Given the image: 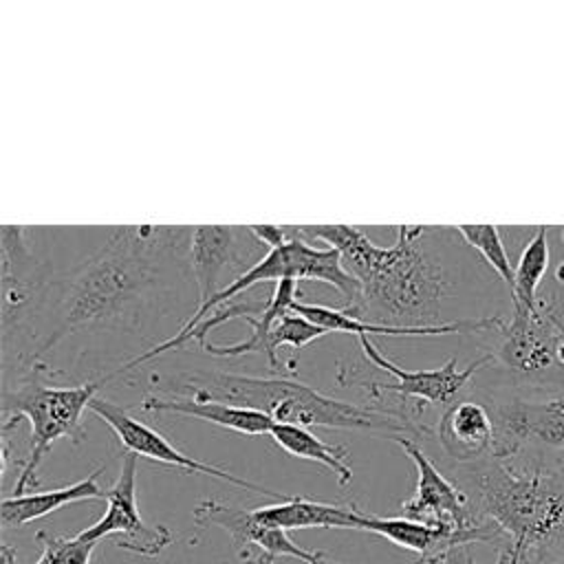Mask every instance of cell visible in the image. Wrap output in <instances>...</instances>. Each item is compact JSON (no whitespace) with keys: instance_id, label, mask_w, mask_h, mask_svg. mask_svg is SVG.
I'll return each mask as SVG.
<instances>
[{"instance_id":"obj_31","label":"cell","mask_w":564,"mask_h":564,"mask_svg":"<svg viewBox=\"0 0 564 564\" xmlns=\"http://www.w3.org/2000/svg\"><path fill=\"white\" fill-rule=\"evenodd\" d=\"M322 564H335V562H330V560H328V557H326V560H324V562H322Z\"/></svg>"},{"instance_id":"obj_4","label":"cell","mask_w":564,"mask_h":564,"mask_svg":"<svg viewBox=\"0 0 564 564\" xmlns=\"http://www.w3.org/2000/svg\"><path fill=\"white\" fill-rule=\"evenodd\" d=\"M432 227L399 225L397 240L383 247L379 264L361 282V302L352 317L403 328H434L447 324L441 304L452 282L438 256L425 242ZM350 315V313H348Z\"/></svg>"},{"instance_id":"obj_29","label":"cell","mask_w":564,"mask_h":564,"mask_svg":"<svg viewBox=\"0 0 564 564\" xmlns=\"http://www.w3.org/2000/svg\"><path fill=\"white\" fill-rule=\"evenodd\" d=\"M555 359H557V366H560V368H564V335H562V337H560V341H557Z\"/></svg>"},{"instance_id":"obj_1","label":"cell","mask_w":564,"mask_h":564,"mask_svg":"<svg viewBox=\"0 0 564 564\" xmlns=\"http://www.w3.org/2000/svg\"><path fill=\"white\" fill-rule=\"evenodd\" d=\"M106 242L66 280L53 282L33 348V361L84 328L134 324L165 284L167 269L189 256L194 227H108Z\"/></svg>"},{"instance_id":"obj_14","label":"cell","mask_w":564,"mask_h":564,"mask_svg":"<svg viewBox=\"0 0 564 564\" xmlns=\"http://www.w3.org/2000/svg\"><path fill=\"white\" fill-rule=\"evenodd\" d=\"M194 524L225 529L238 549H258L271 557H295L304 564H322V551H308L295 544L286 531L262 524L253 511L225 505L220 500H200L194 509Z\"/></svg>"},{"instance_id":"obj_21","label":"cell","mask_w":564,"mask_h":564,"mask_svg":"<svg viewBox=\"0 0 564 564\" xmlns=\"http://www.w3.org/2000/svg\"><path fill=\"white\" fill-rule=\"evenodd\" d=\"M549 227L540 225L533 238L524 245L513 269L511 302L527 311H538V291L549 269Z\"/></svg>"},{"instance_id":"obj_32","label":"cell","mask_w":564,"mask_h":564,"mask_svg":"<svg viewBox=\"0 0 564 564\" xmlns=\"http://www.w3.org/2000/svg\"><path fill=\"white\" fill-rule=\"evenodd\" d=\"M551 564H564V560H557V562H551Z\"/></svg>"},{"instance_id":"obj_13","label":"cell","mask_w":564,"mask_h":564,"mask_svg":"<svg viewBox=\"0 0 564 564\" xmlns=\"http://www.w3.org/2000/svg\"><path fill=\"white\" fill-rule=\"evenodd\" d=\"M267 249L249 227L227 225H198L192 231L189 260L196 282V308H203L220 289L218 278L225 269L240 267L242 273L251 267L249 260L258 258ZM262 260V258H258Z\"/></svg>"},{"instance_id":"obj_27","label":"cell","mask_w":564,"mask_h":564,"mask_svg":"<svg viewBox=\"0 0 564 564\" xmlns=\"http://www.w3.org/2000/svg\"><path fill=\"white\" fill-rule=\"evenodd\" d=\"M260 557H262V551L258 549H240L242 564H260Z\"/></svg>"},{"instance_id":"obj_3","label":"cell","mask_w":564,"mask_h":564,"mask_svg":"<svg viewBox=\"0 0 564 564\" xmlns=\"http://www.w3.org/2000/svg\"><path fill=\"white\" fill-rule=\"evenodd\" d=\"M467 478L476 489L480 513L507 538L518 564L549 549L564 533V474L546 465L516 469L509 460L487 456L469 463Z\"/></svg>"},{"instance_id":"obj_25","label":"cell","mask_w":564,"mask_h":564,"mask_svg":"<svg viewBox=\"0 0 564 564\" xmlns=\"http://www.w3.org/2000/svg\"><path fill=\"white\" fill-rule=\"evenodd\" d=\"M249 229L267 247V251L284 245L291 238L289 227H280V225H249Z\"/></svg>"},{"instance_id":"obj_11","label":"cell","mask_w":564,"mask_h":564,"mask_svg":"<svg viewBox=\"0 0 564 564\" xmlns=\"http://www.w3.org/2000/svg\"><path fill=\"white\" fill-rule=\"evenodd\" d=\"M88 410L95 412L101 421L108 423V427L119 438V443L123 447V454L128 452V454H137L139 458H148V460H154V463L172 465V467H178V469H185V471H192V474H205V476L231 482V485H236L240 489H249L253 494H260V496H267V498H275L280 502L291 498L286 494H280V491L267 489L262 485H256L251 480H245L240 476H234V474L225 471L223 467H216V465H209V463H203V460H196V458L183 454L161 432H156L150 425L141 423L139 419L130 416L128 408H119L117 403H112L108 399L97 397L90 403Z\"/></svg>"},{"instance_id":"obj_30","label":"cell","mask_w":564,"mask_h":564,"mask_svg":"<svg viewBox=\"0 0 564 564\" xmlns=\"http://www.w3.org/2000/svg\"><path fill=\"white\" fill-rule=\"evenodd\" d=\"M555 282H564V262L555 269Z\"/></svg>"},{"instance_id":"obj_16","label":"cell","mask_w":564,"mask_h":564,"mask_svg":"<svg viewBox=\"0 0 564 564\" xmlns=\"http://www.w3.org/2000/svg\"><path fill=\"white\" fill-rule=\"evenodd\" d=\"M128 410H143V412H167V414H183V416H194L207 423H214L218 427L247 434V436H260V434H271L275 421L267 416L264 412L242 408V405H231L225 401L216 399H189V397H156L148 394L143 397L137 405H130Z\"/></svg>"},{"instance_id":"obj_15","label":"cell","mask_w":564,"mask_h":564,"mask_svg":"<svg viewBox=\"0 0 564 564\" xmlns=\"http://www.w3.org/2000/svg\"><path fill=\"white\" fill-rule=\"evenodd\" d=\"M443 452L456 463H478L494 452V423L489 410L478 401H454L436 425Z\"/></svg>"},{"instance_id":"obj_26","label":"cell","mask_w":564,"mask_h":564,"mask_svg":"<svg viewBox=\"0 0 564 564\" xmlns=\"http://www.w3.org/2000/svg\"><path fill=\"white\" fill-rule=\"evenodd\" d=\"M441 564H476V560L469 555L467 546H458V549H452Z\"/></svg>"},{"instance_id":"obj_6","label":"cell","mask_w":564,"mask_h":564,"mask_svg":"<svg viewBox=\"0 0 564 564\" xmlns=\"http://www.w3.org/2000/svg\"><path fill=\"white\" fill-rule=\"evenodd\" d=\"M291 231V238L275 247V249H269L262 260H258L249 271L240 273L238 278H234L227 286H223L203 308H196L192 313V317L181 326V330L172 337H167L165 341L156 344L154 348L132 357L130 361H126L123 366H119L117 370H112L108 377V381L117 375H123L126 370H132V368H139L141 364L167 352V350H174V348H181L187 339V335L203 322V317L212 311V306H223V304H229L238 293L242 291H249L253 289L256 284L260 282H280V280H313V282H324L333 289H337L341 293V297L346 300V306L344 311L346 313H355L359 302H361V282L344 267L341 262V253L333 247H326V249H317L313 245H308L293 227H289Z\"/></svg>"},{"instance_id":"obj_10","label":"cell","mask_w":564,"mask_h":564,"mask_svg":"<svg viewBox=\"0 0 564 564\" xmlns=\"http://www.w3.org/2000/svg\"><path fill=\"white\" fill-rule=\"evenodd\" d=\"M487 335H494V346L487 352L491 364L502 366L518 379L538 381L557 366L555 352L562 333L540 308L513 306L511 317H502Z\"/></svg>"},{"instance_id":"obj_22","label":"cell","mask_w":564,"mask_h":564,"mask_svg":"<svg viewBox=\"0 0 564 564\" xmlns=\"http://www.w3.org/2000/svg\"><path fill=\"white\" fill-rule=\"evenodd\" d=\"M463 240L476 249L485 262L496 271V275L509 286H513V264L507 256V249H505V242L500 238V231L496 225H458L454 227Z\"/></svg>"},{"instance_id":"obj_12","label":"cell","mask_w":564,"mask_h":564,"mask_svg":"<svg viewBox=\"0 0 564 564\" xmlns=\"http://www.w3.org/2000/svg\"><path fill=\"white\" fill-rule=\"evenodd\" d=\"M394 443L414 463L419 474L414 494L401 505L403 518L445 527L452 531H471L485 522L474 513L469 496L436 469V465L427 458L414 438L399 436Z\"/></svg>"},{"instance_id":"obj_23","label":"cell","mask_w":564,"mask_h":564,"mask_svg":"<svg viewBox=\"0 0 564 564\" xmlns=\"http://www.w3.org/2000/svg\"><path fill=\"white\" fill-rule=\"evenodd\" d=\"M35 538L42 544V555L35 564H90L97 546L95 542H84L77 535L64 538L44 529L37 531Z\"/></svg>"},{"instance_id":"obj_20","label":"cell","mask_w":564,"mask_h":564,"mask_svg":"<svg viewBox=\"0 0 564 564\" xmlns=\"http://www.w3.org/2000/svg\"><path fill=\"white\" fill-rule=\"evenodd\" d=\"M269 436L286 454L328 467L341 487H346L352 480L348 449L344 445H330L322 441L317 434H313L308 427L291 423H275Z\"/></svg>"},{"instance_id":"obj_8","label":"cell","mask_w":564,"mask_h":564,"mask_svg":"<svg viewBox=\"0 0 564 564\" xmlns=\"http://www.w3.org/2000/svg\"><path fill=\"white\" fill-rule=\"evenodd\" d=\"M359 346L364 350V357L375 364L377 368L394 375V383H381V381H357L368 390V399L375 403L372 408L386 410L394 408L399 403H436V405H452L454 399L465 390L469 379L491 364V357L485 352L476 361H471L467 368H458L456 359H447L441 368L434 370H403L394 361H390L368 335L359 337Z\"/></svg>"},{"instance_id":"obj_18","label":"cell","mask_w":564,"mask_h":564,"mask_svg":"<svg viewBox=\"0 0 564 564\" xmlns=\"http://www.w3.org/2000/svg\"><path fill=\"white\" fill-rule=\"evenodd\" d=\"M300 295H302V291H300L297 280L286 278V280L275 282V289H273L271 297L267 300L262 313L258 317H251V315L242 317L251 326L249 339L238 341V344H225V346L205 341L200 348L212 357H238V355H247V352H258V355L267 357L271 368H278L280 361L271 350V330L284 317V313L291 311V306L297 302Z\"/></svg>"},{"instance_id":"obj_28","label":"cell","mask_w":564,"mask_h":564,"mask_svg":"<svg viewBox=\"0 0 564 564\" xmlns=\"http://www.w3.org/2000/svg\"><path fill=\"white\" fill-rule=\"evenodd\" d=\"M0 560H2V564H15V549L4 544V546L0 549Z\"/></svg>"},{"instance_id":"obj_5","label":"cell","mask_w":564,"mask_h":564,"mask_svg":"<svg viewBox=\"0 0 564 564\" xmlns=\"http://www.w3.org/2000/svg\"><path fill=\"white\" fill-rule=\"evenodd\" d=\"M55 375V370L37 359L20 370L13 381H4L2 386V416H22L31 425L29 454L18 474L13 496H24L26 487L40 485L37 467L55 441H84L86 427L82 416L106 383V379H99L64 388L51 383Z\"/></svg>"},{"instance_id":"obj_17","label":"cell","mask_w":564,"mask_h":564,"mask_svg":"<svg viewBox=\"0 0 564 564\" xmlns=\"http://www.w3.org/2000/svg\"><path fill=\"white\" fill-rule=\"evenodd\" d=\"M253 516L273 529L291 531V529H357L359 531V516L357 507H341L308 500L302 496H291L278 505H264L251 509Z\"/></svg>"},{"instance_id":"obj_7","label":"cell","mask_w":564,"mask_h":564,"mask_svg":"<svg viewBox=\"0 0 564 564\" xmlns=\"http://www.w3.org/2000/svg\"><path fill=\"white\" fill-rule=\"evenodd\" d=\"M494 423V458L511 460L527 443L564 449V397L546 388L527 392H496L487 397Z\"/></svg>"},{"instance_id":"obj_2","label":"cell","mask_w":564,"mask_h":564,"mask_svg":"<svg viewBox=\"0 0 564 564\" xmlns=\"http://www.w3.org/2000/svg\"><path fill=\"white\" fill-rule=\"evenodd\" d=\"M156 390L178 392L189 399H216L231 405L264 412L275 423L302 427H330L370 432L383 438H427L432 427H416L390 412L333 399L302 381L286 377H251L216 370H189L178 375H150Z\"/></svg>"},{"instance_id":"obj_24","label":"cell","mask_w":564,"mask_h":564,"mask_svg":"<svg viewBox=\"0 0 564 564\" xmlns=\"http://www.w3.org/2000/svg\"><path fill=\"white\" fill-rule=\"evenodd\" d=\"M324 335H328V330L315 326L313 322H308L306 317H302L300 313H295L291 308L289 313H284V317L271 330V350L278 357V352H275L278 346H291V348L300 350L306 344H311Z\"/></svg>"},{"instance_id":"obj_9","label":"cell","mask_w":564,"mask_h":564,"mask_svg":"<svg viewBox=\"0 0 564 564\" xmlns=\"http://www.w3.org/2000/svg\"><path fill=\"white\" fill-rule=\"evenodd\" d=\"M137 454H123L119 478L106 489V513L79 531L77 538L97 544L101 538L117 535L115 544L119 549L143 557H159L174 542V535L163 524L143 522L137 507Z\"/></svg>"},{"instance_id":"obj_19","label":"cell","mask_w":564,"mask_h":564,"mask_svg":"<svg viewBox=\"0 0 564 564\" xmlns=\"http://www.w3.org/2000/svg\"><path fill=\"white\" fill-rule=\"evenodd\" d=\"M106 465L97 467L93 474H88L84 480L51 489V491H35V494H24V496H11L2 500V527H22L33 520H40L70 502H82V500H106V491L99 487V476L104 474Z\"/></svg>"}]
</instances>
